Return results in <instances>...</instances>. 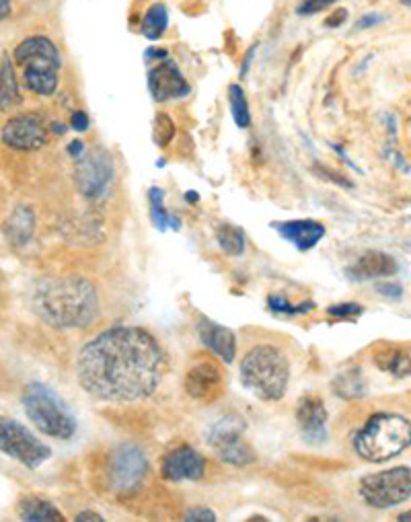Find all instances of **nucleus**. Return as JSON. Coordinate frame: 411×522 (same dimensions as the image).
Listing matches in <instances>:
<instances>
[{
	"label": "nucleus",
	"instance_id": "nucleus-1",
	"mask_svg": "<svg viewBox=\"0 0 411 522\" xmlns=\"http://www.w3.org/2000/svg\"><path fill=\"white\" fill-rule=\"evenodd\" d=\"M159 342L140 327H111L77 358L81 387L97 399L130 403L151 397L163 379Z\"/></svg>",
	"mask_w": 411,
	"mask_h": 522
},
{
	"label": "nucleus",
	"instance_id": "nucleus-2",
	"mask_svg": "<svg viewBox=\"0 0 411 522\" xmlns=\"http://www.w3.org/2000/svg\"><path fill=\"white\" fill-rule=\"evenodd\" d=\"M31 301L35 313L58 329L89 327L99 315L97 290L81 276L42 280Z\"/></svg>",
	"mask_w": 411,
	"mask_h": 522
},
{
	"label": "nucleus",
	"instance_id": "nucleus-3",
	"mask_svg": "<svg viewBox=\"0 0 411 522\" xmlns=\"http://www.w3.org/2000/svg\"><path fill=\"white\" fill-rule=\"evenodd\" d=\"M241 381L253 397L278 401L288 389L290 364L278 348L268 344L255 346L241 360Z\"/></svg>",
	"mask_w": 411,
	"mask_h": 522
},
{
	"label": "nucleus",
	"instance_id": "nucleus-4",
	"mask_svg": "<svg viewBox=\"0 0 411 522\" xmlns=\"http://www.w3.org/2000/svg\"><path fill=\"white\" fill-rule=\"evenodd\" d=\"M411 440L409 420L397 414H375L354 436V449L360 459L385 463L401 455Z\"/></svg>",
	"mask_w": 411,
	"mask_h": 522
},
{
	"label": "nucleus",
	"instance_id": "nucleus-5",
	"mask_svg": "<svg viewBox=\"0 0 411 522\" xmlns=\"http://www.w3.org/2000/svg\"><path fill=\"white\" fill-rule=\"evenodd\" d=\"M15 62L23 68L25 87L42 97H50L58 89L62 58L56 44L46 35H33L15 50Z\"/></svg>",
	"mask_w": 411,
	"mask_h": 522
},
{
	"label": "nucleus",
	"instance_id": "nucleus-6",
	"mask_svg": "<svg viewBox=\"0 0 411 522\" xmlns=\"http://www.w3.org/2000/svg\"><path fill=\"white\" fill-rule=\"evenodd\" d=\"M23 407L27 418L40 432L58 440H68L77 434V420L50 387L31 383L23 393Z\"/></svg>",
	"mask_w": 411,
	"mask_h": 522
},
{
	"label": "nucleus",
	"instance_id": "nucleus-7",
	"mask_svg": "<svg viewBox=\"0 0 411 522\" xmlns=\"http://www.w3.org/2000/svg\"><path fill=\"white\" fill-rule=\"evenodd\" d=\"M0 453H5L29 469L42 467L52 455L48 444H44L23 424L7 416H0Z\"/></svg>",
	"mask_w": 411,
	"mask_h": 522
},
{
	"label": "nucleus",
	"instance_id": "nucleus-8",
	"mask_svg": "<svg viewBox=\"0 0 411 522\" xmlns=\"http://www.w3.org/2000/svg\"><path fill=\"white\" fill-rule=\"evenodd\" d=\"M360 496L372 508H391L409 500L411 471L409 467H395L360 481Z\"/></svg>",
	"mask_w": 411,
	"mask_h": 522
},
{
	"label": "nucleus",
	"instance_id": "nucleus-9",
	"mask_svg": "<svg viewBox=\"0 0 411 522\" xmlns=\"http://www.w3.org/2000/svg\"><path fill=\"white\" fill-rule=\"evenodd\" d=\"M245 420L241 416H224L208 430V444L214 449L216 457L229 465L245 467L255 461V453L249 449V444L243 440Z\"/></svg>",
	"mask_w": 411,
	"mask_h": 522
},
{
	"label": "nucleus",
	"instance_id": "nucleus-10",
	"mask_svg": "<svg viewBox=\"0 0 411 522\" xmlns=\"http://www.w3.org/2000/svg\"><path fill=\"white\" fill-rule=\"evenodd\" d=\"M148 473V459L136 444H122L109 457V486L116 492H132Z\"/></svg>",
	"mask_w": 411,
	"mask_h": 522
},
{
	"label": "nucleus",
	"instance_id": "nucleus-11",
	"mask_svg": "<svg viewBox=\"0 0 411 522\" xmlns=\"http://www.w3.org/2000/svg\"><path fill=\"white\" fill-rule=\"evenodd\" d=\"M114 175V161L103 148H95L91 155H83V159H79L77 171H74L79 192L87 200H101L107 194L111 181H114Z\"/></svg>",
	"mask_w": 411,
	"mask_h": 522
},
{
	"label": "nucleus",
	"instance_id": "nucleus-12",
	"mask_svg": "<svg viewBox=\"0 0 411 522\" xmlns=\"http://www.w3.org/2000/svg\"><path fill=\"white\" fill-rule=\"evenodd\" d=\"M3 142L15 151H37L48 142V130L44 120L35 114H23L11 118L3 126Z\"/></svg>",
	"mask_w": 411,
	"mask_h": 522
},
{
	"label": "nucleus",
	"instance_id": "nucleus-13",
	"mask_svg": "<svg viewBox=\"0 0 411 522\" xmlns=\"http://www.w3.org/2000/svg\"><path fill=\"white\" fill-rule=\"evenodd\" d=\"M148 91L157 103H165L190 95L192 89L177 64L171 58H165L148 70Z\"/></svg>",
	"mask_w": 411,
	"mask_h": 522
},
{
	"label": "nucleus",
	"instance_id": "nucleus-14",
	"mask_svg": "<svg viewBox=\"0 0 411 522\" xmlns=\"http://www.w3.org/2000/svg\"><path fill=\"white\" fill-rule=\"evenodd\" d=\"M161 473L169 481H198L206 473V461L190 444H183L163 459Z\"/></svg>",
	"mask_w": 411,
	"mask_h": 522
},
{
	"label": "nucleus",
	"instance_id": "nucleus-15",
	"mask_svg": "<svg viewBox=\"0 0 411 522\" xmlns=\"http://www.w3.org/2000/svg\"><path fill=\"white\" fill-rule=\"evenodd\" d=\"M296 420H298V426H301L305 440H309L311 444L325 442V438H327V430H325L327 412H325V403L319 397L307 395V397L298 401Z\"/></svg>",
	"mask_w": 411,
	"mask_h": 522
},
{
	"label": "nucleus",
	"instance_id": "nucleus-16",
	"mask_svg": "<svg viewBox=\"0 0 411 522\" xmlns=\"http://www.w3.org/2000/svg\"><path fill=\"white\" fill-rule=\"evenodd\" d=\"M399 272L397 261L383 251H366L358 257L356 264L346 270V276L352 282H366L377 278H389Z\"/></svg>",
	"mask_w": 411,
	"mask_h": 522
},
{
	"label": "nucleus",
	"instance_id": "nucleus-17",
	"mask_svg": "<svg viewBox=\"0 0 411 522\" xmlns=\"http://www.w3.org/2000/svg\"><path fill=\"white\" fill-rule=\"evenodd\" d=\"M185 391L198 401H214L222 391V377L214 364H196L185 377Z\"/></svg>",
	"mask_w": 411,
	"mask_h": 522
},
{
	"label": "nucleus",
	"instance_id": "nucleus-18",
	"mask_svg": "<svg viewBox=\"0 0 411 522\" xmlns=\"http://www.w3.org/2000/svg\"><path fill=\"white\" fill-rule=\"evenodd\" d=\"M274 229L282 239L292 243L298 251H309L313 249L323 237L325 227L317 220H284L274 222Z\"/></svg>",
	"mask_w": 411,
	"mask_h": 522
},
{
	"label": "nucleus",
	"instance_id": "nucleus-19",
	"mask_svg": "<svg viewBox=\"0 0 411 522\" xmlns=\"http://www.w3.org/2000/svg\"><path fill=\"white\" fill-rule=\"evenodd\" d=\"M200 340L202 344L212 350L218 358H222L224 364H233L237 354V338L229 327H222L214 321L204 319L200 323Z\"/></svg>",
	"mask_w": 411,
	"mask_h": 522
},
{
	"label": "nucleus",
	"instance_id": "nucleus-20",
	"mask_svg": "<svg viewBox=\"0 0 411 522\" xmlns=\"http://www.w3.org/2000/svg\"><path fill=\"white\" fill-rule=\"evenodd\" d=\"M35 231V214L29 206H17L9 220L5 222V235L15 247H23L29 243Z\"/></svg>",
	"mask_w": 411,
	"mask_h": 522
},
{
	"label": "nucleus",
	"instance_id": "nucleus-21",
	"mask_svg": "<svg viewBox=\"0 0 411 522\" xmlns=\"http://www.w3.org/2000/svg\"><path fill=\"white\" fill-rule=\"evenodd\" d=\"M21 91L17 83V74L13 60L5 54L0 62V111H11L13 107L21 105Z\"/></svg>",
	"mask_w": 411,
	"mask_h": 522
},
{
	"label": "nucleus",
	"instance_id": "nucleus-22",
	"mask_svg": "<svg viewBox=\"0 0 411 522\" xmlns=\"http://www.w3.org/2000/svg\"><path fill=\"white\" fill-rule=\"evenodd\" d=\"M19 516L29 522H60L62 514L42 498H25L19 506Z\"/></svg>",
	"mask_w": 411,
	"mask_h": 522
},
{
	"label": "nucleus",
	"instance_id": "nucleus-23",
	"mask_svg": "<svg viewBox=\"0 0 411 522\" xmlns=\"http://www.w3.org/2000/svg\"><path fill=\"white\" fill-rule=\"evenodd\" d=\"M167 27H169V11L163 3H157L144 13L140 33L146 37V40L155 42V40H159V37H163Z\"/></svg>",
	"mask_w": 411,
	"mask_h": 522
},
{
	"label": "nucleus",
	"instance_id": "nucleus-24",
	"mask_svg": "<svg viewBox=\"0 0 411 522\" xmlns=\"http://www.w3.org/2000/svg\"><path fill=\"white\" fill-rule=\"evenodd\" d=\"M333 391L344 399H354V397H364L366 387L360 368H346L342 370L338 377L333 379Z\"/></svg>",
	"mask_w": 411,
	"mask_h": 522
},
{
	"label": "nucleus",
	"instance_id": "nucleus-25",
	"mask_svg": "<svg viewBox=\"0 0 411 522\" xmlns=\"http://www.w3.org/2000/svg\"><path fill=\"white\" fill-rule=\"evenodd\" d=\"M148 200H151V212H153V222L157 225L159 231H179L181 229V220L175 214H169L165 208V192L161 188H151L148 192Z\"/></svg>",
	"mask_w": 411,
	"mask_h": 522
},
{
	"label": "nucleus",
	"instance_id": "nucleus-26",
	"mask_svg": "<svg viewBox=\"0 0 411 522\" xmlns=\"http://www.w3.org/2000/svg\"><path fill=\"white\" fill-rule=\"evenodd\" d=\"M375 360H377V364H379L383 370L391 372V375H395V377H399V379L409 375V354L403 352V350L387 348V350L379 352V354L375 356Z\"/></svg>",
	"mask_w": 411,
	"mask_h": 522
},
{
	"label": "nucleus",
	"instance_id": "nucleus-27",
	"mask_svg": "<svg viewBox=\"0 0 411 522\" xmlns=\"http://www.w3.org/2000/svg\"><path fill=\"white\" fill-rule=\"evenodd\" d=\"M229 103H231L235 124L239 128H249L251 126V109H249V101H247V95H245L241 85L229 87Z\"/></svg>",
	"mask_w": 411,
	"mask_h": 522
},
{
	"label": "nucleus",
	"instance_id": "nucleus-28",
	"mask_svg": "<svg viewBox=\"0 0 411 522\" xmlns=\"http://www.w3.org/2000/svg\"><path fill=\"white\" fill-rule=\"evenodd\" d=\"M220 249L227 255H241L245 251V235L239 227L222 225L216 233Z\"/></svg>",
	"mask_w": 411,
	"mask_h": 522
},
{
	"label": "nucleus",
	"instance_id": "nucleus-29",
	"mask_svg": "<svg viewBox=\"0 0 411 522\" xmlns=\"http://www.w3.org/2000/svg\"><path fill=\"white\" fill-rule=\"evenodd\" d=\"M268 307L274 311V313H278V315H305L307 311H311L315 305L313 303H303V305H292L290 301H286L284 296H280V294H272L270 298H268Z\"/></svg>",
	"mask_w": 411,
	"mask_h": 522
},
{
	"label": "nucleus",
	"instance_id": "nucleus-30",
	"mask_svg": "<svg viewBox=\"0 0 411 522\" xmlns=\"http://www.w3.org/2000/svg\"><path fill=\"white\" fill-rule=\"evenodd\" d=\"M175 136V124L167 114H159L155 120V142L165 148Z\"/></svg>",
	"mask_w": 411,
	"mask_h": 522
},
{
	"label": "nucleus",
	"instance_id": "nucleus-31",
	"mask_svg": "<svg viewBox=\"0 0 411 522\" xmlns=\"http://www.w3.org/2000/svg\"><path fill=\"white\" fill-rule=\"evenodd\" d=\"M335 3H338V0H303V3L296 7V13L301 17H311V15L325 11L327 7L335 5Z\"/></svg>",
	"mask_w": 411,
	"mask_h": 522
},
{
	"label": "nucleus",
	"instance_id": "nucleus-32",
	"mask_svg": "<svg viewBox=\"0 0 411 522\" xmlns=\"http://www.w3.org/2000/svg\"><path fill=\"white\" fill-rule=\"evenodd\" d=\"M362 313H364V309L356 303H344V305H335V307L327 309V315L335 317V319H356Z\"/></svg>",
	"mask_w": 411,
	"mask_h": 522
},
{
	"label": "nucleus",
	"instance_id": "nucleus-33",
	"mask_svg": "<svg viewBox=\"0 0 411 522\" xmlns=\"http://www.w3.org/2000/svg\"><path fill=\"white\" fill-rule=\"evenodd\" d=\"M185 520L188 522H214L216 520V514L210 510V508H192L188 514H185Z\"/></svg>",
	"mask_w": 411,
	"mask_h": 522
},
{
	"label": "nucleus",
	"instance_id": "nucleus-34",
	"mask_svg": "<svg viewBox=\"0 0 411 522\" xmlns=\"http://www.w3.org/2000/svg\"><path fill=\"white\" fill-rule=\"evenodd\" d=\"M70 124H72V128H74V132H87L89 126H91L89 116L85 114V111H74Z\"/></svg>",
	"mask_w": 411,
	"mask_h": 522
},
{
	"label": "nucleus",
	"instance_id": "nucleus-35",
	"mask_svg": "<svg viewBox=\"0 0 411 522\" xmlns=\"http://www.w3.org/2000/svg\"><path fill=\"white\" fill-rule=\"evenodd\" d=\"M385 21V15H377V13H372V15H364V17H360V21L356 23V29H368V27H375V25H379V23H383Z\"/></svg>",
	"mask_w": 411,
	"mask_h": 522
},
{
	"label": "nucleus",
	"instance_id": "nucleus-36",
	"mask_svg": "<svg viewBox=\"0 0 411 522\" xmlns=\"http://www.w3.org/2000/svg\"><path fill=\"white\" fill-rule=\"evenodd\" d=\"M377 292H379V294H385V296H391V298L403 296V288H401L399 284H393V282L379 284V286H377Z\"/></svg>",
	"mask_w": 411,
	"mask_h": 522
},
{
	"label": "nucleus",
	"instance_id": "nucleus-37",
	"mask_svg": "<svg viewBox=\"0 0 411 522\" xmlns=\"http://www.w3.org/2000/svg\"><path fill=\"white\" fill-rule=\"evenodd\" d=\"M346 19H348V11L346 9H338L325 21V27H340V25L346 23Z\"/></svg>",
	"mask_w": 411,
	"mask_h": 522
},
{
	"label": "nucleus",
	"instance_id": "nucleus-38",
	"mask_svg": "<svg viewBox=\"0 0 411 522\" xmlns=\"http://www.w3.org/2000/svg\"><path fill=\"white\" fill-rule=\"evenodd\" d=\"M68 155L74 159H81L85 155V142L83 140H74L68 146Z\"/></svg>",
	"mask_w": 411,
	"mask_h": 522
},
{
	"label": "nucleus",
	"instance_id": "nucleus-39",
	"mask_svg": "<svg viewBox=\"0 0 411 522\" xmlns=\"http://www.w3.org/2000/svg\"><path fill=\"white\" fill-rule=\"evenodd\" d=\"M11 0H0V21H7L11 17Z\"/></svg>",
	"mask_w": 411,
	"mask_h": 522
},
{
	"label": "nucleus",
	"instance_id": "nucleus-40",
	"mask_svg": "<svg viewBox=\"0 0 411 522\" xmlns=\"http://www.w3.org/2000/svg\"><path fill=\"white\" fill-rule=\"evenodd\" d=\"M77 520H79V522H85V520H93V522H103V516H101V514H97V512H81V514L77 516Z\"/></svg>",
	"mask_w": 411,
	"mask_h": 522
},
{
	"label": "nucleus",
	"instance_id": "nucleus-41",
	"mask_svg": "<svg viewBox=\"0 0 411 522\" xmlns=\"http://www.w3.org/2000/svg\"><path fill=\"white\" fill-rule=\"evenodd\" d=\"M253 54H255V48H251V50H249V54H247V58H245V66H243V70H241L243 77H245L247 70H249V64H251V58H253Z\"/></svg>",
	"mask_w": 411,
	"mask_h": 522
},
{
	"label": "nucleus",
	"instance_id": "nucleus-42",
	"mask_svg": "<svg viewBox=\"0 0 411 522\" xmlns=\"http://www.w3.org/2000/svg\"><path fill=\"white\" fill-rule=\"evenodd\" d=\"M52 130H54V134H58V136H64V134H66V126H64V124H54Z\"/></svg>",
	"mask_w": 411,
	"mask_h": 522
},
{
	"label": "nucleus",
	"instance_id": "nucleus-43",
	"mask_svg": "<svg viewBox=\"0 0 411 522\" xmlns=\"http://www.w3.org/2000/svg\"><path fill=\"white\" fill-rule=\"evenodd\" d=\"M185 200H188V202H198V194H196V192H185Z\"/></svg>",
	"mask_w": 411,
	"mask_h": 522
},
{
	"label": "nucleus",
	"instance_id": "nucleus-44",
	"mask_svg": "<svg viewBox=\"0 0 411 522\" xmlns=\"http://www.w3.org/2000/svg\"><path fill=\"white\" fill-rule=\"evenodd\" d=\"M399 520H401V522H403V520H405V522H407V520H409V512H405V514H401V516H399Z\"/></svg>",
	"mask_w": 411,
	"mask_h": 522
}]
</instances>
